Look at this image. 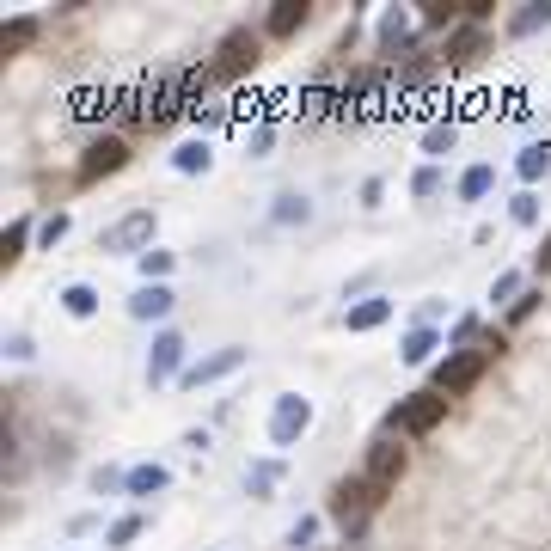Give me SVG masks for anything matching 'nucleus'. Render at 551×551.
<instances>
[{
    "label": "nucleus",
    "mask_w": 551,
    "mask_h": 551,
    "mask_svg": "<svg viewBox=\"0 0 551 551\" xmlns=\"http://www.w3.org/2000/svg\"><path fill=\"white\" fill-rule=\"evenodd\" d=\"M380 503H386V490H374V484H368V472L337 478V484H331V521L343 527V539H362Z\"/></svg>",
    "instance_id": "obj_1"
},
{
    "label": "nucleus",
    "mask_w": 551,
    "mask_h": 551,
    "mask_svg": "<svg viewBox=\"0 0 551 551\" xmlns=\"http://www.w3.org/2000/svg\"><path fill=\"white\" fill-rule=\"evenodd\" d=\"M490 356H503V343H484V349H447V356L435 362V374H429V392H441V398L472 392V386L484 380Z\"/></svg>",
    "instance_id": "obj_2"
},
{
    "label": "nucleus",
    "mask_w": 551,
    "mask_h": 551,
    "mask_svg": "<svg viewBox=\"0 0 551 551\" xmlns=\"http://www.w3.org/2000/svg\"><path fill=\"white\" fill-rule=\"evenodd\" d=\"M447 423V398L441 392H405L386 411V435H435Z\"/></svg>",
    "instance_id": "obj_3"
},
{
    "label": "nucleus",
    "mask_w": 551,
    "mask_h": 551,
    "mask_svg": "<svg viewBox=\"0 0 551 551\" xmlns=\"http://www.w3.org/2000/svg\"><path fill=\"white\" fill-rule=\"evenodd\" d=\"M154 233H160L154 209H129L123 221H111L105 233H98V252L105 258H141V252H154Z\"/></svg>",
    "instance_id": "obj_4"
},
{
    "label": "nucleus",
    "mask_w": 551,
    "mask_h": 551,
    "mask_svg": "<svg viewBox=\"0 0 551 551\" xmlns=\"http://www.w3.org/2000/svg\"><path fill=\"white\" fill-rule=\"evenodd\" d=\"M258 56H264V31H252V25H233L221 43H215V62H209V74L215 80H245L258 68Z\"/></svg>",
    "instance_id": "obj_5"
},
{
    "label": "nucleus",
    "mask_w": 551,
    "mask_h": 551,
    "mask_svg": "<svg viewBox=\"0 0 551 551\" xmlns=\"http://www.w3.org/2000/svg\"><path fill=\"white\" fill-rule=\"evenodd\" d=\"M313 429V398L307 392H276V405H270V447H294L300 435Z\"/></svg>",
    "instance_id": "obj_6"
},
{
    "label": "nucleus",
    "mask_w": 551,
    "mask_h": 551,
    "mask_svg": "<svg viewBox=\"0 0 551 551\" xmlns=\"http://www.w3.org/2000/svg\"><path fill=\"white\" fill-rule=\"evenodd\" d=\"M123 166H129V141H123V135H98L86 154H80V172H74V178H80V190H86V184H98V178H117Z\"/></svg>",
    "instance_id": "obj_7"
},
{
    "label": "nucleus",
    "mask_w": 551,
    "mask_h": 551,
    "mask_svg": "<svg viewBox=\"0 0 551 551\" xmlns=\"http://www.w3.org/2000/svg\"><path fill=\"white\" fill-rule=\"evenodd\" d=\"M245 356H252V349H245V343H221L215 356H203V362H190L178 386H184V392H203V386H215V380L239 374V368H245Z\"/></svg>",
    "instance_id": "obj_8"
},
{
    "label": "nucleus",
    "mask_w": 551,
    "mask_h": 551,
    "mask_svg": "<svg viewBox=\"0 0 551 551\" xmlns=\"http://www.w3.org/2000/svg\"><path fill=\"white\" fill-rule=\"evenodd\" d=\"M184 337L166 325V331H154V349H147V386H166V380H184Z\"/></svg>",
    "instance_id": "obj_9"
},
{
    "label": "nucleus",
    "mask_w": 551,
    "mask_h": 551,
    "mask_svg": "<svg viewBox=\"0 0 551 551\" xmlns=\"http://www.w3.org/2000/svg\"><path fill=\"white\" fill-rule=\"evenodd\" d=\"M405 447H398V435H380L374 447H368V484L374 490H398V478H405Z\"/></svg>",
    "instance_id": "obj_10"
},
{
    "label": "nucleus",
    "mask_w": 551,
    "mask_h": 551,
    "mask_svg": "<svg viewBox=\"0 0 551 551\" xmlns=\"http://www.w3.org/2000/svg\"><path fill=\"white\" fill-rule=\"evenodd\" d=\"M484 43H490V31L466 19L460 31H447V49H441V62H447V68H472V62L484 56Z\"/></svg>",
    "instance_id": "obj_11"
},
{
    "label": "nucleus",
    "mask_w": 551,
    "mask_h": 551,
    "mask_svg": "<svg viewBox=\"0 0 551 551\" xmlns=\"http://www.w3.org/2000/svg\"><path fill=\"white\" fill-rule=\"evenodd\" d=\"M178 307V294H172V282H141L135 288V300H129V319H141V325H154V319H166Z\"/></svg>",
    "instance_id": "obj_12"
},
{
    "label": "nucleus",
    "mask_w": 551,
    "mask_h": 551,
    "mask_svg": "<svg viewBox=\"0 0 551 551\" xmlns=\"http://www.w3.org/2000/svg\"><path fill=\"white\" fill-rule=\"evenodd\" d=\"M392 319V300L386 294H362V300H349V307H343V325L349 331H380Z\"/></svg>",
    "instance_id": "obj_13"
},
{
    "label": "nucleus",
    "mask_w": 551,
    "mask_h": 551,
    "mask_svg": "<svg viewBox=\"0 0 551 551\" xmlns=\"http://www.w3.org/2000/svg\"><path fill=\"white\" fill-rule=\"evenodd\" d=\"M435 349H441V331H435V325H411L405 343H398V362H405V368H423V362H435Z\"/></svg>",
    "instance_id": "obj_14"
},
{
    "label": "nucleus",
    "mask_w": 551,
    "mask_h": 551,
    "mask_svg": "<svg viewBox=\"0 0 551 551\" xmlns=\"http://www.w3.org/2000/svg\"><path fill=\"white\" fill-rule=\"evenodd\" d=\"M313 19V7H307V0H276V7H270V19H264V37H294L300 25H307Z\"/></svg>",
    "instance_id": "obj_15"
},
{
    "label": "nucleus",
    "mask_w": 551,
    "mask_h": 551,
    "mask_svg": "<svg viewBox=\"0 0 551 551\" xmlns=\"http://www.w3.org/2000/svg\"><path fill=\"white\" fill-rule=\"evenodd\" d=\"M31 239H37V221H31V215H19L7 233H0V270H13V264L31 252Z\"/></svg>",
    "instance_id": "obj_16"
},
{
    "label": "nucleus",
    "mask_w": 551,
    "mask_h": 551,
    "mask_svg": "<svg viewBox=\"0 0 551 551\" xmlns=\"http://www.w3.org/2000/svg\"><path fill=\"white\" fill-rule=\"evenodd\" d=\"M374 43H380V56H398V49L411 43V19L398 13V7H386V13H380V25H374Z\"/></svg>",
    "instance_id": "obj_17"
},
{
    "label": "nucleus",
    "mask_w": 551,
    "mask_h": 551,
    "mask_svg": "<svg viewBox=\"0 0 551 551\" xmlns=\"http://www.w3.org/2000/svg\"><path fill=\"white\" fill-rule=\"evenodd\" d=\"M111 111H123V92H105V86H86V92H74V117L98 123V117H111Z\"/></svg>",
    "instance_id": "obj_18"
},
{
    "label": "nucleus",
    "mask_w": 551,
    "mask_h": 551,
    "mask_svg": "<svg viewBox=\"0 0 551 551\" xmlns=\"http://www.w3.org/2000/svg\"><path fill=\"white\" fill-rule=\"evenodd\" d=\"M166 484H172V472L160 460H147V466H129V490L123 496H135V503H141V496H160Z\"/></svg>",
    "instance_id": "obj_19"
},
{
    "label": "nucleus",
    "mask_w": 551,
    "mask_h": 551,
    "mask_svg": "<svg viewBox=\"0 0 551 551\" xmlns=\"http://www.w3.org/2000/svg\"><path fill=\"white\" fill-rule=\"evenodd\" d=\"M466 0H423V31H460Z\"/></svg>",
    "instance_id": "obj_20"
},
{
    "label": "nucleus",
    "mask_w": 551,
    "mask_h": 551,
    "mask_svg": "<svg viewBox=\"0 0 551 551\" xmlns=\"http://www.w3.org/2000/svg\"><path fill=\"white\" fill-rule=\"evenodd\" d=\"M282 484V460H252L245 466V496H258V503H270V490Z\"/></svg>",
    "instance_id": "obj_21"
},
{
    "label": "nucleus",
    "mask_w": 551,
    "mask_h": 551,
    "mask_svg": "<svg viewBox=\"0 0 551 551\" xmlns=\"http://www.w3.org/2000/svg\"><path fill=\"white\" fill-rule=\"evenodd\" d=\"M515 172H521V184H539L551 172V141H527L515 154Z\"/></svg>",
    "instance_id": "obj_22"
},
{
    "label": "nucleus",
    "mask_w": 551,
    "mask_h": 551,
    "mask_svg": "<svg viewBox=\"0 0 551 551\" xmlns=\"http://www.w3.org/2000/svg\"><path fill=\"white\" fill-rule=\"evenodd\" d=\"M533 31H551V0H527L521 13H509V37H533Z\"/></svg>",
    "instance_id": "obj_23"
},
{
    "label": "nucleus",
    "mask_w": 551,
    "mask_h": 551,
    "mask_svg": "<svg viewBox=\"0 0 551 551\" xmlns=\"http://www.w3.org/2000/svg\"><path fill=\"white\" fill-rule=\"evenodd\" d=\"M56 300H62L68 319H92V313H98V288H92V282H68Z\"/></svg>",
    "instance_id": "obj_24"
},
{
    "label": "nucleus",
    "mask_w": 551,
    "mask_h": 551,
    "mask_svg": "<svg viewBox=\"0 0 551 551\" xmlns=\"http://www.w3.org/2000/svg\"><path fill=\"white\" fill-rule=\"evenodd\" d=\"M209 166H215V147H209V141H184L178 154H172V172H184V178L209 172Z\"/></svg>",
    "instance_id": "obj_25"
},
{
    "label": "nucleus",
    "mask_w": 551,
    "mask_h": 551,
    "mask_svg": "<svg viewBox=\"0 0 551 551\" xmlns=\"http://www.w3.org/2000/svg\"><path fill=\"white\" fill-rule=\"evenodd\" d=\"M37 31H43V19L19 13V19H7V31H0V49H7V56H19V49H31V43H37Z\"/></svg>",
    "instance_id": "obj_26"
},
{
    "label": "nucleus",
    "mask_w": 551,
    "mask_h": 551,
    "mask_svg": "<svg viewBox=\"0 0 551 551\" xmlns=\"http://www.w3.org/2000/svg\"><path fill=\"white\" fill-rule=\"evenodd\" d=\"M270 215H276V227H307V221H313V203H307L300 190H282Z\"/></svg>",
    "instance_id": "obj_27"
},
{
    "label": "nucleus",
    "mask_w": 551,
    "mask_h": 551,
    "mask_svg": "<svg viewBox=\"0 0 551 551\" xmlns=\"http://www.w3.org/2000/svg\"><path fill=\"white\" fill-rule=\"evenodd\" d=\"M454 190H460V203H484V196L496 190V166H466Z\"/></svg>",
    "instance_id": "obj_28"
},
{
    "label": "nucleus",
    "mask_w": 551,
    "mask_h": 551,
    "mask_svg": "<svg viewBox=\"0 0 551 551\" xmlns=\"http://www.w3.org/2000/svg\"><path fill=\"white\" fill-rule=\"evenodd\" d=\"M454 147H460V129H454V123H429V129H423V154H429V166L447 160Z\"/></svg>",
    "instance_id": "obj_29"
},
{
    "label": "nucleus",
    "mask_w": 551,
    "mask_h": 551,
    "mask_svg": "<svg viewBox=\"0 0 551 551\" xmlns=\"http://www.w3.org/2000/svg\"><path fill=\"white\" fill-rule=\"evenodd\" d=\"M141 527H147L141 515H117V521L105 527V545H111V551H123V545H135V539H141Z\"/></svg>",
    "instance_id": "obj_30"
},
{
    "label": "nucleus",
    "mask_w": 551,
    "mask_h": 551,
    "mask_svg": "<svg viewBox=\"0 0 551 551\" xmlns=\"http://www.w3.org/2000/svg\"><path fill=\"white\" fill-rule=\"evenodd\" d=\"M68 227H74V221H68V209H56V215H43V221H37V245H49V252H56V245L68 239Z\"/></svg>",
    "instance_id": "obj_31"
},
{
    "label": "nucleus",
    "mask_w": 551,
    "mask_h": 551,
    "mask_svg": "<svg viewBox=\"0 0 551 551\" xmlns=\"http://www.w3.org/2000/svg\"><path fill=\"white\" fill-rule=\"evenodd\" d=\"M135 264H141V282H166V276H172V264H178V258H172V252H160V245H154V252H141V258H135Z\"/></svg>",
    "instance_id": "obj_32"
},
{
    "label": "nucleus",
    "mask_w": 551,
    "mask_h": 551,
    "mask_svg": "<svg viewBox=\"0 0 551 551\" xmlns=\"http://www.w3.org/2000/svg\"><path fill=\"white\" fill-rule=\"evenodd\" d=\"M509 221H515V227H539V196H533V190H515V196H509Z\"/></svg>",
    "instance_id": "obj_33"
},
{
    "label": "nucleus",
    "mask_w": 551,
    "mask_h": 551,
    "mask_svg": "<svg viewBox=\"0 0 551 551\" xmlns=\"http://www.w3.org/2000/svg\"><path fill=\"white\" fill-rule=\"evenodd\" d=\"M411 196H423V203H429V196H441V166H417L411 172Z\"/></svg>",
    "instance_id": "obj_34"
},
{
    "label": "nucleus",
    "mask_w": 551,
    "mask_h": 551,
    "mask_svg": "<svg viewBox=\"0 0 551 551\" xmlns=\"http://www.w3.org/2000/svg\"><path fill=\"white\" fill-rule=\"evenodd\" d=\"M313 539H319V515H300V521L288 527V545H294V551H307Z\"/></svg>",
    "instance_id": "obj_35"
},
{
    "label": "nucleus",
    "mask_w": 551,
    "mask_h": 551,
    "mask_svg": "<svg viewBox=\"0 0 551 551\" xmlns=\"http://www.w3.org/2000/svg\"><path fill=\"white\" fill-rule=\"evenodd\" d=\"M539 300H545V288H527V294L515 300V307H509V325H527V319L539 313Z\"/></svg>",
    "instance_id": "obj_36"
},
{
    "label": "nucleus",
    "mask_w": 551,
    "mask_h": 551,
    "mask_svg": "<svg viewBox=\"0 0 551 551\" xmlns=\"http://www.w3.org/2000/svg\"><path fill=\"white\" fill-rule=\"evenodd\" d=\"M521 294H527V288H521V276H515V270L490 282V300H509V307H515V300H521Z\"/></svg>",
    "instance_id": "obj_37"
},
{
    "label": "nucleus",
    "mask_w": 551,
    "mask_h": 551,
    "mask_svg": "<svg viewBox=\"0 0 551 551\" xmlns=\"http://www.w3.org/2000/svg\"><path fill=\"white\" fill-rule=\"evenodd\" d=\"M92 490H98V496H111V490H129V472H111V466H98V472H92Z\"/></svg>",
    "instance_id": "obj_38"
},
{
    "label": "nucleus",
    "mask_w": 551,
    "mask_h": 551,
    "mask_svg": "<svg viewBox=\"0 0 551 551\" xmlns=\"http://www.w3.org/2000/svg\"><path fill=\"white\" fill-rule=\"evenodd\" d=\"M300 111H307V117H325V111H331V92H325V86H307V98H300Z\"/></svg>",
    "instance_id": "obj_39"
},
{
    "label": "nucleus",
    "mask_w": 551,
    "mask_h": 551,
    "mask_svg": "<svg viewBox=\"0 0 551 551\" xmlns=\"http://www.w3.org/2000/svg\"><path fill=\"white\" fill-rule=\"evenodd\" d=\"M270 141H276V129H270V123H258L252 135H245V147H252V154H270Z\"/></svg>",
    "instance_id": "obj_40"
},
{
    "label": "nucleus",
    "mask_w": 551,
    "mask_h": 551,
    "mask_svg": "<svg viewBox=\"0 0 551 551\" xmlns=\"http://www.w3.org/2000/svg\"><path fill=\"white\" fill-rule=\"evenodd\" d=\"M7 356H13V362H31L37 349H31V337H25V331H13V337H7Z\"/></svg>",
    "instance_id": "obj_41"
},
{
    "label": "nucleus",
    "mask_w": 551,
    "mask_h": 551,
    "mask_svg": "<svg viewBox=\"0 0 551 551\" xmlns=\"http://www.w3.org/2000/svg\"><path fill=\"white\" fill-rule=\"evenodd\" d=\"M380 203H386V184L368 178V184H362V209H380Z\"/></svg>",
    "instance_id": "obj_42"
},
{
    "label": "nucleus",
    "mask_w": 551,
    "mask_h": 551,
    "mask_svg": "<svg viewBox=\"0 0 551 551\" xmlns=\"http://www.w3.org/2000/svg\"><path fill=\"white\" fill-rule=\"evenodd\" d=\"M447 313V300H423V307H417V325H435Z\"/></svg>",
    "instance_id": "obj_43"
},
{
    "label": "nucleus",
    "mask_w": 551,
    "mask_h": 551,
    "mask_svg": "<svg viewBox=\"0 0 551 551\" xmlns=\"http://www.w3.org/2000/svg\"><path fill=\"white\" fill-rule=\"evenodd\" d=\"M209 441H215L209 429H190V435H184V447H190V454H209Z\"/></svg>",
    "instance_id": "obj_44"
},
{
    "label": "nucleus",
    "mask_w": 551,
    "mask_h": 551,
    "mask_svg": "<svg viewBox=\"0 0 551 551\" xmlns=\"http://www.w3.org/2000/svg\"><path fill=\"white\" fill-rule=\"evenodd\" d=\"M533 270H539V276H551V233H545V245H539V258H533Z\"/></svg>",
    "instance_id": "obj_45"
}]
</instances>
